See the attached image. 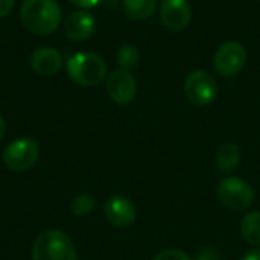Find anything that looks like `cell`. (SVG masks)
Wrapping results in <instances>:
<instances>
[{"label": "cell", "mask_w": 260, "mask_h": 260, "mask_svg": "<svg viewBox=\"0 0 260 260\" xmlns=\"http://www.w3.org/2000/svg\"><path fill=\"white\" fill-rule=\"evenodd\" d=\"M61 8L56 0H24L20 9L23 26L35 35H49L61 23Z\"/></svg>", "instance_id": "cell-1"}, {"label": "cell", "mask_w": 260, "mask_h": 260, "mask_svg": "<svg viewBox=\"0 0 260 260\" xmlns=\"http://www.w3.org/2000/svg\"><path fill=\"white\" fill-rule=\"evenodd\" d=\"M107 73L105 61L91 52H79L69 58L67 75L69 78L82 87L98 85Z\"/></svg>", "instance_id": "cell-2"}, {"label": "cell", "mask_w": 260, "mask_h": 260, "mask_svg": "<svg viewBox=\"0 0 260 260\" xmlns=\"http://www.w3.org/2000/svg\"><path fill=\"white\" fill-rule=\"evenodd\" d=\"M32 260H78V254L66 233L46 230L34 242Z\"/></svg>", "instance_id": "cell-3"}, {"label": "cell", "mask_w": 260, "mask_h": 260, "mask_svg": "<svg viewBox=\"0 0 260 260\" xmlns=\"http://www.w3.org/2000/svg\"><path fill=\"white\" fill-rule=\"evenodd\" d=\"M218 198L227 209L247 210L254 203V190L242 178L227 177L218 184Z\"/></svg>", "instance_id": "cell-4"}, {"label": "cell", "mask_w": 260, "mask_h": 260, "mask_svg": "<svg viewBox=\"0 0 260 260\" xmlns=\"http://www.w3.org/2000/svg\"><path fill=\"white\" fill-rule=\"evenodd\" d=\"M40 155L38 143L29 137H21L11 142L3 151V163L14 172H23L30 169Z\"/></svg>", "instance_id": "cell-5"}, {"label": "cell", "mask_w": 260, "mask_h": 260, "mask_svg": "<svg viewBox=\"0 0 260 260\" xmlns=\"http://www.w3.org/2000/svg\"><path fill=\"white\" fill-rule=\"evenodd\" d=\"M186 98L197 107L210 105L218 96V85L213 76L204 70L192 72L184 82Z\"/></svg>", "instance_id": "cell-6"}, {"label": "cell", "mask_w": 260, "mask_h": 260, "mask_svg": "<svg viewBox=\"0 0 260 260\" xmlns=\"http://www.w3.org/2000/svg\"><path fill=\"white\" fill-rule=\"evenodd\" d=\"M247 62V50L241 43L229 41L218 47L213 56L215 70L222 76L238 75Z\"/></svg>", "instance_id": "cell-7"}, {"label": "cell", "mask_w": 260, "mask_h": 260, "mask_svg": "<svg viewBox=\"0 0 260 260\" xmlns=\"http://www.w3.org/2000/svg\"><path fill=\"white\" fill-rule=\"evenodd\" d=\"M107 93L117 105H128L137 94V84L128 70L117 69L107 79Z\"/></svg>", "instance_id": "cell-8"}, {"label": "cell", "mask_w": 260, "mask_h": 260, "mask_svg": "<svg viewBox=\"0 0 260 260\" xmlns=\"http://www.w3.org/2000/svg\"><path fill=\"white\" fill-rule=\"evenodd\" d=\"M104 213H105V218L108 219V222L119 229L131 227L137 218L136 206L133 204L131 200H128L126 197H122V195H114V197L108 198L104 206Z\"/></svg>", "instance_id": "cell-9"}, {"label": "cell", "mask_w": 260, "mask_h": 260, "mask_svg": "<svg viewBox=\"0 0 260 260\" xmlns=\"http://www.w3.org/2000/svg\"><path fill=\"white\" fill-rule=\"evenodd\" d=\"M160 18L169 30H183L189 26L192 18L190 3L187 0H161Z\"/></svg>", "instance_id": "cell-10"}, {"label": "cell", "mask_w": 260, "mask_h": 260, "mask_svg": "<svg viewBox=\"0 0 260 260\" xmlns=\"http://www.w3.org/2000/svg\"><path fill=\"white\" fill-rule=\"evenodd\" d=\"M96 21L88 11L72 12L64 21V34L72 41H85L91 37Z\"/></svg>", "instance_id": "cell-11"}, {"label": "cell", "mask_w": 260, "mask_h": 260, "mask_svg": "<svg viewBox=\"0 0 260 260\" xmlns=\"http://www.w3.org/2000/svg\"><path fill=\"white\" fill-rule=\"evenodd\" d=\"M62 66L61 53L53 47H38L30 55V67L35 73L43 76H52L59 72Z\"/></svg>", "instance_id": "cell-12"}, {"label": "cell", "mask_w": 260, "mask_h": 260, "mask_svg": "<svg viewBox=\"0 0 260 260\" xmlns=\"http://www.w3.org/2000/svg\"><path fill=\"white\" fill-rule=\"evenodd\" d=\"M241 161V149L235 143H224L216 152V166L221 172H233Z\"/></svg>", "instance_id": "cell-13"}, {"label": "cell", "mask_w": 260, "mask_h": 260, "mask_svg": "<svg viewBox=\"0 0 260 260\" xmlns=\"http://www.w3.org/2000/svg\"><path fill=\"white\" fill-rule=\"evenodd\" d=\"M157 9V0H123V12L131 20H146Z\"/></svg>", "instance_id": "cell-14"}, {"label": "cell", "mask_w": 260, "mask_h": 260, "mask_svg": "<svg viewBox=\"0 0 260 260\" xmlns=\"http://www.w3.org/2000/svg\"><path fill=\"white\" fill-rule=\"evenodd\" d=\"M241 233L250 245L260 247V212H250L242 218Z\"/></svg>", "instance_id": "cell-15"}, {"label": "cell", "mask_w": 260, "mask_h": 260, "mask_svg": "<svg viewBox=\"0 0 260 260\" xmlns=\"http://www.w3.org/2000/svg\"><path fill=\"white\" fill-rule=\"evenodd\" d=\"M116 61L122 70H131L136 69L140 62V52L136 46L133 44H125L117 50Z\"/></svg>", "instance_id": "cell-16"}, {"label": "cell", "mask_w": 260, "mask_h": 260, "mask_svg": "<svg viewBox=\"0 0 260 260\" xmlns=\"http://www.w3.org/2000/svg\"><path fill=\"white\" fill-rule=\"evenodd\" d=\"M96 206V200L94 197L88 195V193H84V195H79L73 200L70 209H72V213L76 215V216H84V215H88L93 212Z\"/></svg>", "instance_id": "cell-17"}, {"label": "cell", "mask_w": 260, "mask_h": 260, "mask_svg": "<svg viewBox=\"0 0 260 260\" xmlns=\"http://www.w3.org/2000/svg\"><path fill=\"white\" fill-rule=\"evenodd\" d=\"M152 260H190L189 256L181 251V250H177V248H169V250H165L161 253H158Z\"/></svg>", "instance_id": "cell-18"}, {"label": "cell", "mask_w": 260, "mask_h": 260, "mask_svg": "<svg viewBox=\"0 0 260 260\" xmlns=\"http://www.w3.org/2000/svg\"><path fill=\"white\" fill-rule=\"evenodd\" d=\"M195 260H221V256L215 248H206L197 256Z\"/></svg>", "instance_id": "cell-19"}, {"label": "cell", "mask_w": 260, "mask_h": 260, "mask_svg": "<svg viewBox=\"0 0 260 260\" xmlns=\"http://www.w3.org/2000/svg\"><path fill=\"white\" fill-rule=\"evenodd\" d=\"M14 8V0H0V18L6 17Z\"/></svg>", "instance_id": "cell-20"}, {"label": "cell", "mask_w": 260, "mask_h": 260, "mask_svg": "<svg viewBox=\"0 0 260 260\" xmlns=\"http://www.w3.org/2000/svg\"><path fill=\"white\" fill-rule=\"evenodd\" d=\"M70 3H73L75 6L78 8H82V9H90L93 6H96L101 0H69Z\"/></svg>", "instance_id": "cell-21"}, {"label": "cell", "mask_w": 260, "mask_h": 260, "mask_svg": "<svg viewBox=\"0 0 260 260\" xmlns=\"http://www.w3.org/2000/svg\"><path fill=\"white\" fill-rule=\"evenodd\" d=\"M241 260H260V248H256V250H251V251L245 253L244 257Z\"/></svg>", "instance_id": "cell-22"}, {"label": "cell", "mask_w": 260, "mask_h": 260, "mask_svg": "<svg viewBox=\"0 0 260 260\" xmlns=\"http://www.w3.org/2000/svg\"><path fill=\"white\" fill-rule=\"evenodd\" d=\"M5 133H6V123H5V120H3V117L0 116V140L3 139V136H5Z\"/></svg>", "instance_id": "cell-23"}]
</instances>
